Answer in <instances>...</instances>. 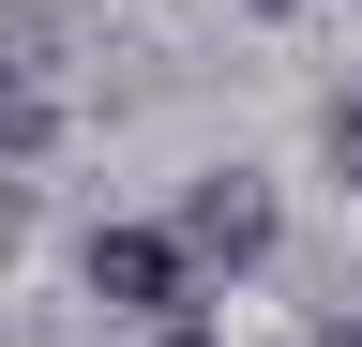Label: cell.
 <instances>
[{"label": "cell", "mask_w": 362, "mask_h": 347, "mask_svg": "<svg viewBox=\"0 0 362 347\" xmlns=\"http://www.w3.org/2000/svg\"><path fill=\"white\" fill-rule=\"evenodd\" d=\"M76 287L106 302V317H197V257H181V227H151V211H121V227H90L76 242Z\"/></svg>", "instance_id": "cell-1"}, {"label": "cell", "mask_w": 362, "mask_h": 347, "mask_svg": "<svg viewBox=\"0 0 362 347\" xmlns=\"http://www.w3.org/2000/svg\"><path fill=\"white\" fill-rule=\"evenodd\" d=\"M166 227H181L197 272H257V257H272V182H257V166H211V182H181Z\"/></svg>", "instance_id": "cell-2"}, {"label": "cell", "mask_w": 362, "mask_h": 347, "mask_svg": "<svg viewBox=\"0 0 362 347\" xmlns=\"http://www.w3.org/2000/svg\"><path fill=\"white\" fill-rule=\"evenodd\" d=\"M332 166H347V182H362V91L332 106Z\"/></svg>", "instance_id": "cell-3"}, {"label": "cell", "mask_w": 362, "mask_h": 347, "mask_svg": "<svg viewBox=\"0 0 362 347\" xmlns=\"http://www.w3.org/2000/svg\"><path fill=\"white\" fill-rule=\"evenodd\" d=\"M166 347H211V332H197V317H166Z\"/></svg>", "instance_id": "cell-4"}, {"label": "cell", "mask_w": 362, "mask_h": 347, "mask_svg": "<svg viewBox=\"0 0 362 347\" xmlns=\"http://www.w3.org/2000/svg\"><path fill=\"white\" fill-rule=\"evenodd\" d=\"M0 242H16V182H0Z\"/></svg>", "instance_id": "cell-5"}, {"label": "cell", "mask_w": 362, "mask_h": 347, "mask_svg": "<svg viewBox=\"0 0 362 347\" xmlns=\"http://www.w3.org/2000/svg\"><path fill=\"white\" fill-rule=\"evenodd\" d=\"M242 16H302V0H242Z\"/></svg>", "instance_id": "cell-6"}]
</instances>
